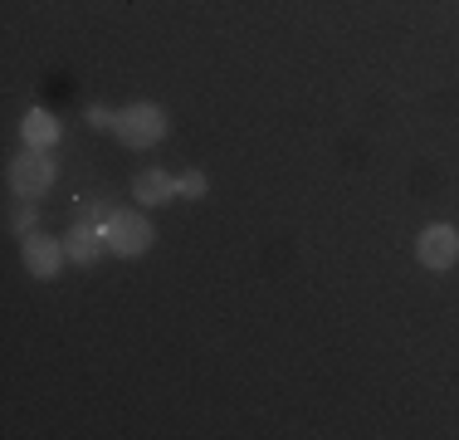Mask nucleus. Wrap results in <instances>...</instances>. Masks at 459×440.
I'll return each mask as SVG.
<instances>
[{"mask_svg": "<svg viewBox=\"0 0 459 440\" xmlns=\"http://www.w3.org/2000/svg\"><path fill=\"white\" fill-rule=\"evenodd\" d=\"M161 132H167V118L152 103H137V108H127V113H117V137H123L127 147H147Z\"/></svg>", "mask_w": 459, "mask_h": 440, "instance_id": "obj_1", "label": "nucleus"}, {"mask_svg": "<svg viewBox=\"0 0 459 440\" xmlns=\"http://www.w3.org/2000/svg\"><path fill=\"white\" fill-rule=\"evenodd\" d=\"M108 245H113L117 255H142V250L152 245V225L137 211H117L108 220Z\"/></svg>", "mask_w": 459, "mask_h": 440, "instance_id": "obj_2", "label": "nucleus"}, {"mask_svg": "<svg viewBox=\"0 0 459 440\" xmlns=\"http://www.w3.org/2000/svg\"><path fill=\"white\" fill-rule=\"evenodd\" d=\"M459 260V235L450 225H430L420 235V264H430V269H450Z\"/></svg>", "mask_w": 459, "mask_h": 440, "instance_id": "obj_3", "label": "nucleus"}, {"mask_svg": "<svg viewBox=\"0 0 459 440\" xmlns=\"http://www.w3.org/2000/svg\"><path fill=\"white\" fill-rule=\"evenodd\" d=\"M49 181H54V167L45 157H20L15 167H10V186H15L20 196H39V191H49Z\"/></svg>", "mask_w": 459, "mask_h": 440, "instance_id": "obj_4", "label": "nucleus"}, {"mask_svg": "<svg viewBox=\"0 0 459 440\" xmlns=\"http://www.w3.org/2000/svg\"><path fill=\"white\" fill-rule=\"evenodd\" d=\"M59 260H64V250L54 245V240H45V235H30V240H25V264H30V274L49 279V274H59Z\"/></svg>", "mask_w": 459, "mask_h": 440, "instance_id": "obj_5", "label": "nucleus"}, {"mask_svg": "<svg viewBox=\"0 0 459 440\" xmlns=\"http://www.w3.org/2000/svg\"><path fill=\"white\" fill-rule=\"evenodd\" d=\"M103 245H108V235H103V230H89V225H79L69 235V255L79 264H93L98 255H103Z\"/></svg>", "mask_w": 459, "mask_h": 440, "instance_id": "obj_6", "label": "nucleus"}, {"mask_svg": "<svg viewBox=\"0 0 459 440\" xmlns=\"http://www.w3.org/2000/svg\"><path fill=\"white\" fill-rule=\"evenodd\" d=\"M133 191H137V201L157 206V201H167V196L177 191V181H171L167 172H142L137 181H133Z\"/></svg>", "mask_w": 459, "mask_h": 440, "instance_id": "obj_7", "label": "nucleus"}, {"mask_svg": "<svg viewBox=\"0 0 459 440\" xmlns=\"http://www.w3.org/2000/svg\"><path fill=\"white\" fill-rule=\"evenodd\" d=\"M25 137L35 142V147H49V142L59 137V128H54L49 113H30V118H25Z\"/></svg>", "mask_w": 459, "mask_h": 440, "instance_id": "obj_8", "label": "nucleus"}, {"mask_svg": "<svg viewBox=\"0 0 459 440\" xmlns=\"http://www.w3.org/2000/svg\"><path fill=\"white\" fill-rule=\"evenodd\" d=\"M108 220H113V216H108L98 201H83V206H79V225H89V230L103 225V235H108Z\"/></svg>", "mask_w": 459, "mask_h": 440, "instance_id": "obj_9", "label": "nucleus"}, {"mask_svg": "<svg viewBox=\"0 0 459 440\" xmlns=\"http://www.w3.org/2000/svg\"><path fill=\"white\" fill-rule=\"evenodd\" d=\"M10 225H15L20 235H30V230H35V206H25V201H20L15 211H10Z\"/></svg>", "mask_w": 459, "mask_h": 440, "instance_id": "obj_10", "label": "nucleus"}, {"mask_svg": "<svg viewBox=\"0 0 459 440\" xmlns=\"http://www.w3.org/2000/svg\"><path fill=\"white\" fill-rule=\"evenodd\" d=\"M177 191H181V196H201V191H205V176H201V172H181V176H177Z\"/></svg>", "mask_w": 459, "mask_h": 440, "instance_id": "obj_11", "label": "nucleus"}, {"mask_svg": "<svg viewBox=\"0 0 459 440\" xmlns=\"http://www.w3.org/2000/svg\"><path fill=\"white\" fill-rule=\"evenodd\" d=\"M89 123H93V128H117V113H108V108H93Z\"/></svg>", "mask_w": 459, "mask_h": 440, "instance_id": "obj_12", "label": "nucleus"}]
</instances>
